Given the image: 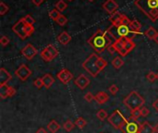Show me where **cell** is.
Listing matches in <instances>:
<instances>
[{
    "label": "cell",
    "mask_w": 158,
    "mask_h": 133,
    "mask_svg": "<svg viewBox=\"0 0 158 133\" xmlns=\"http://www.w3.org/2000/svg\"><path fill=\"white\" fill-rule=\"evenodd\" d=\"M88 43L98 54L103 53L109 45L113 44V42L110 40L106 32L101 30H98L95 33H94L88 40Z\"/></svg>",
    "instance_id": "6da1fadb"
},
{
    "label": "cell",
    "mask_w": 158,
    "mask_h": 133,
    "mask_svg": "<svg viewBox=\"0 0 158 133\" xmlns=\"http://www.w3.org/2000/svg\"><path fill=\"white\" fill-rule=\"evenodd\" d=\"M108 31L116 37V39L119 38H127L129 40H133V38L136 37L138 34H142L141 31H134L132 30L130 26L128 25H120V26H114L112 25Z\"/></svg>",
    "instance_id": "7a4b0ae2"
},
{
    "label": "cell",
    "mask_w": 158,
    "mask_h": 133,
    "mask_svg": "<svg viewBox=\"0 0 158 133\" xmlns=\"http://www.w3.org/2000/svg\"><path fill=\"white\" fill-rule=\"evenodd\" d=\"M123 104L131 110H134L141 108V106L145 104V100L143 96H141V94H138V92L132 91L124 98Z\"/></svg>",
    "instance_id": "3957f363"
},
{
    "label": "cell",
    "mask_w": 158,
    "mask_h": 133,
    "mask_svg": "<svg viewBox=\"0 0 158 133\" xmlns=\"http://www.w3.org/2000/svg\"><path fill=\"white\" fill-rule=\"evenodd\" d=\"M99 56L96 54H92L88 58L85 59V61L82 63V67L83 69L89 73L91 74V76L93 77H96L101 70L98 68L97 65V60H98Z\"/></svg>",
    "instance_id": "277c9868"
},
{
    "label": "cell",
    "mask_w": 158,
    "mask_h": 133,
    "mask_svg": "<svg viewBox=\"0 0 158 133\" xmlns=\"http://www.w3.org/2000/svg\"><path fill=\"white\" fill-rule=\"evenodd\" d=\"M135 6L146 16L158 9V0H135Z\"/></svg>",
    "instance_id": "5b68a950"
},
{
    "label": "cell",
    "mask_w": 158,
    "mask_h": 133,
    "mask_svg": "<svg viewBox=\"0 0 158 133\" xmlns=\"http://www.w3.org/2000/svg\"><path fill=\"white\" fill-rule=\"evenodd\" d=\"M109 124H111V126H113L115 129L117 130H121V128L125 125V123L127 122V118H125V117L122 115V113L119 110H115L107 118Z\"/></svg>",
    "instance_id": "8992f818"
},
{
    "label": "cell",
    "mask_w": 158,
    "mask_h": 133,
    "mask_svg": "<svg viewBox=\"0 0 158 133\" xmlns=\"http://www.w3.org/2000/svg\"><path fill=\"white\" fill-rule=\"evenodd\" d=\"M141 125L142 124L138 121V118L131 116L120 131L122 133H140Z\"/></svg>",
    "instance_id": "52a82bcc"
},
{
    "label": "cell",
    "mask_w": 158,
    "mask_h": 133,
    "mask_svg": "<svg viewBox=\"0 0 158 133\" xmlns=\"http://www.w3.org/2000/svg\"><path fill=\"white\" fill-rule=\"evenodd\" d=\"M26 28H27V23L25 22V20L22 19H20L19 20H18L13 26H12V31L21 39V40H25L28 35H27V31H26Z\"/></svg>",
    "instance_id": "ba28073f"
},
{
    "label": "cell",
    "mask_w": 158,
    "mask_h": 133,
    "mask_svg": "<svg viewBox=\"0 0 158 133\" xmlns=\"http://www.w3.org/2000/svg\"><path fill=\"white\" fill-rule=\"evenodd\" d=\"M16 76L22 81H25L29 79V77L31 75V70L28 68L27 65L22 64L20 65L16 70H15Z\"/></svg>",
    "instance_id": "9c48e42d"
},
{
    "label": "cell",
    "mask_w": 158,
    "mask_h": 133,
    "mask_svg": "<svg viewBox=\"0 0 158 133\" xmlns=\"http://www.w3.org/2000/svg\"><path fill=\"white\" fill-rule=\"evenodd\" d=\"M21 54H22L23 56L26 57V59L31 60L37 55V49L31 44H27L21 49Z\"/></svg>",
    "instance_id": "30bf717a"
},
{
    "label": "cell",
    "mask_w": 158,
    "mask_h": 133,
    "mask_svg": "<svg viewBox=\"0 0 158 133\" xmlns=\"http://www.w3.org/2000/svg\"><path fill=\"white\" fill-rule=\"evenodd\" d=\"M56 78L63 83V84H67L69 83L72 79H73V75L72 73L67 69H62L57 74H56Z\"/></svg>",
    "instance_id": "8fae6325"
},
{
    "label": "cell",
    "mask_w": 158,
    "mask_h": 133,
    "mask_svg": "<svg viewBox=\"0 0 158 133\" xmlns=\"http://www.w3.org/2000/svg\"><path fill=\"white\" fill-rule=\"evenodd\" d=\"M103 7L107 13H109L111 15V14H113L114 12L117 11V9L118 8V5L115 0H106L104 3Z\"/></svg>",
    "instance_id": "7c38bea8"
},
{
    "label": "cell",
    "mask_w": 158,
    "mask_h": 133,
    "mask_svg": "<svg viewBox=\"0 0 158 133\" xmlns=\"http://www.w3.org/2000/svg\"><path fill=\"white\" fill-rule=\"evenodd\" d=\"M75 84H76L81 90H84V89L90 84V80H89L84 74H81V75L75 80Z\"/></svg>",
    "instance_id": "4fadbf2b"
},
{
    "label": "cell",
    "mask_w": 158,
    "mask_h": 133,
    "mask_svg": "<svg viewBox=\"0 0 158 133\" xmlns=\"http://www.w3.org/2000/svg\"><path fill=\"white\" fill-rule=\"evenodd\" d=\"M12 80V76L11 74L6 70L4 68L0 69V85H5L7 84L8 81H10Z\"/></svg>",
    "instance_id": "5bb4252c"
},
{
    "label": "cell",
    "mask_w": 158,
    "mask_h": 133,
    "mask_svg": "<svg viewBox=\"0 0 158 133\" xmlns=\"http://www.w3.org/2000/svg\"><path fill=\"white\" fill-rule=\"evenodd\" d=\"M94 100L99 104V105H104L109 100V96L105 92H99L94 95Z\"/></svg>",
    "instance_id": "9a60e30c"
},
{
    "label": "cell",
    "mask_w": 158,
    "mask_h": 133,
    "mask_svg": "<svg viewBox=\"0 0 158 133\" xmlns=\"http://www.w3.org/2000/svg\"><path fill=\"white\" fill-rule=\"evenodd\" d=\"M57 41H58L62 45H67V44L71 41V36H70L67 31H63V32H61V33L58 35Z\"/></svg>",
    "instance_id": "2e32d148"
},
{
    "label": "cell",
    "mask_w": 158,
    "mask_h": 133,
    "mask_svg": "<svg viewBox=\"0 0 158 133\" xmlns=\"http://www.w3.org/2000/svg\"><path fill=\"white\" fill-rule=\"evenodd\" d=\"M43 81H44V86L46 89H49L55 82V79L50 75V74H45L44 77H42Z\"/></svg>",
    "instance_id": "e0dca14e"
},
{
    "label": "cell",
    "mask_w": 158,
    "mask_h": 133,
    "mask_svg": "<svg viewBox=\"0 0 158 133\" xmlns=\"http://www.w3.org/2000/svg\"><path fill=\"white\" fill-rule=\"evenodd\" d=\"M140 133H155V131H154V127L151 126V124L149 122L144 121L141 125Z\"/></svg>",
    "instance_id": "ac0fdd59"
},
{
    "label": "cell",
    "mask_w": 158,
    "mask_h": 133,
    "mask_svg": "<svg viewBox=\"0 0 158 133\" xmlns=\"http://www.w3.org/2000/svg\"><path fill=\"white\" fill-rule=\"evenodd\" d=\"M128 40H129V39H127V38H119V39H117V40H116V42L113 44V45L115 46L117 52L120 51V50L125 46V44L127 43Z\"/></svg>",
    "instance_id": "d6986e66"
},
{
    "label": "cell",
    "mask_w": 158,
    "mask_h": 133,
    "mask_svg": "<svg viewBox=\"0 0 158 133\" xmlns=\"http://www.w3.org/2000/svg\"><path fill=\"white\" fill-rule=\"evenodd\" d=\"M59 129H60V125L56 120L50 121L47 125V130L51 133H56L59 131Z\"/></svg>",
    "instance_id": "ffe728a7"
},
{
    "label": "cell",
    "mask_w": 158,
    "mask_h": 133,
    "mask_svg": "<svg viewBox=\"0 0 158 133\" xmlns=\"http://www.w3.org/2000/svg\"><path fill=\"white\" fill-rule=\"evenodd\" d=\"M157 31L154 28V27H149L146 31H145V32H144V35L148 38V39H150V40H154L155 38H156V34H157Z\"/></svg>",
    "instance_id": "44dd1931"
},
{
    "label": "cell",
    "mask_w": 158,
    "mask_h": 133,
    "mask_svg": "<svg viewBox=\"0 0 158 133\" xmlns=\"http://www.w3.org/2000/svg\"><path fill=\"white\" fill-rule=\"evenodd\" d=\"M40 55H41L42 58H43L45 62H50V61H52V60L54 59L53 56H51V54L49 53V51H48L46 48L43 49V50L41 51Z\"/></svg>",
    "instance_id": "7402d4cb"
},
{
    "label": "cell",
    "mask_w": 158,
    "mask_h": 133,
    "mask_svg": "<svg viewBox=\"0 0 158 133\" xmlns=\"http://www.w3.org/2000/svg\"><path fill=\"white\" fill-rule=\"evenodd\" d=\"M112 65H113V67L115 69H120L124 65V61H123V59L120 56H116L113 59V61H112Z\"/></svg>",
    "instance_id": "603a6c76"
},
{
    "label": "cell",
    "mask_w": 158,
    "mask_h": 133,
    "mask_svg": "<svg viewBox=\"0 0 158 133\" xmlns=\"http://www.w3.org/2000/svg\"><path fill=\"white\" fill-rule=\"evenodd\" d=\"M55 7H56V9H57L59 12H62V11H64V10L68 7V5H67V3H66L64 0H58V1L56 3Z\"/></svg>",
    "instance_id": "cb8c5ba5"
},
{
    "label": "cell",
    "mask_w": 158,
    "mask_h": 133,
    "mask_svg": "<svg viewBox=\"0 0 158 133\" xmlns=\"http://www.w3.org/2000/svg\"><path fill=\"white\" fill-rule=\"evenodd\" d=\"M8 89H9V86H7V84L0 85V96L2 99L8 97Z\"/></svg>",
    "instance_id": "d4e9b609"
},
{
    "label": "cell",
    "mask_w": 158,
    "mask_h": 133,
    "mask_svg": "<svg viewBox=\"0 0 158 133\" xmlns=\"http://www.w3.org/2000/svg\"><path fill=\"white\" fill-rule=\"evenodd\" d=\"M75 123H73L71 120H67L64 124H63V129L67 131V132H70L73 129H74V126Z\"/></svg>",
    "instance_id": "484cf974"
},
{
    "label": "cell",
    "mask_w": 158,
    "mask_h": 133,
    "mask_svg": "<svg viewBox=\"0 0 158 133\" xmlns=\"http://www.w3.org/2000/svg\"><path fill=\"white\" fill-rule=\"evenodd\" d=\"M96 116H97V118H98L101 121H104L105 119L108 118V114H107V112H106L105 109H100V110L97 112Z\"/></svg>",
    "instance_id": "4316f807"
},
{
    "label": "cell",
    "mask_w": 158,
    "mask_h": 133,
    "mask_svg": "<svg viewBox=\"0 0 158 133\" xmlns=\"http://www.w3.org/2000/svg\"><path fill=\"white\" fill-rule=\"evenodd\" d=\"M45 48L49 51V53L51 54V56H53V58H55V57H56V56H58V51H57V49H56L54 45L49 44V45H47Z\"/></svg>",
    "instance_id": "83f0119b"
},
{
    "label": "cell",
    "mask_w": 158,
    "mask_h": 133,
    "mask_svg": "<svg viewBox=\"0 0 158 133\" xmlns=\"http://www.w3.org/2000/svg\"><path fill=\"white\" fill-rule=\"evenodd\" d=\"M121 15H122L121 13H119L118 11H116V12H114L113 14H111V15H110L109 20L111 21V23H112V24H114L115 22H117V21L120 19Z\"/></svg>",
    "instance_id": "f1b7e54d"
},
{
    "label": "cell",
    "mask_w": 158,
    "mask_h": 133,
    "mask_svg": "<svg viewBox=\"0 0 158 133\" xmlns=\"http://www.w3.org/2000/svg\"><path fill=\"white\" fill-rule=\"evenodd\" d=\"M130 27H131L132 30H134V31H140V30H141V28H142V24H141V22H139L137 19H133V20H131V24H130Z\"/></svg>",
    "instance_id": "f546056e"
},
{
    "label": "cell",
    "mask_w": 158,
    "mask_h": 133,
    "mask_svg": "<svg viewBox=\"0 0 158 133\" xmlns=\"http://www.w3.org/2000/svg\"><path fill=\"white\" fill-rule=\"evenodd\" d=\"M86 125H87V122L83 118H78L77 120L75 121V126H77L80 129H83Z\"/></svg>",
    "instance_id": "4dcf8cb0"
},
{
    "label": "cell",
    "mask_w": 158,
    "mask_h": 133,
    "mask_svg": "<svg viewBox=\"0 0 158 133\" xmlns=\"http://www.w3.org/2000/svg\"><path fill=\"white\" fill-rule=\"evenodd\" d=\"M97 65H98L99 69L102 71V70L107 66V62H106V60H105L103 57L99 56V58H98V60H97Z\"/></svg>",
    "instance_id": "1f68e13d"
},
{
    "label": "cell",
    "mask_w": 158,
    "mask_h": 133,
    "mask_svg": "<svg viewBox=\"0 0 158 133\" xmlns=\"http://www.w3.org/2000/svg\"><path fill=\"white\" fill-rule=\"evenodd\" d=\"M56 22L59 25V26H64V25H66L67 24V22H68V19L64 16V15H60L58 18H57V19L56 20Z\"/></svg>",
    "instance_id": "d6a6232c"
},
{
    "label": "cell",
    "mask_w": 158,
    "mask_h": 133,
    "mask_svg": "<svg viewBox=\"0 0 158 133\" xmlns=\"http://www.w3.org/2000/svg\"><path fill=\"white\" fill-rule=\"evenodd\" d=\"M135 46H136V44L132 41V40H128L127 41V43L125 44V48L129 51V52H131V51H132L134 48H135Z\"/></svg>",
    "instance_id": "836d02e7"
},
{
    "label": "cell",
    "mask_w": 158,
    "mask_h": 133,
    "mask_svg": "<svg viewBox=\"0 0 158 133\" xmlns=\"http://www.w3.org/2000/svg\"><path fill=\"white\" fill-rule=\"evenodd\" d=\"M60 15H61V14H60V12H59L57 9H56V8H55V9H53V10H51V11L49 12V17H50L52 19H54L55 21L57 19V18H58Z\"/></svg>",
    "instance_id": "e575fe53"
},
{
    "label": "cell",
    "mask_w": 158,
    "mask_h": 133,
    "mask_svg": "<svg viewBox=\"0 0 158 133\" xmlns=\"http://www.w3.org/2000/svg\"><path fill=\"white\" fill-rule=\"evenodd\" d=\"M146 79L150 82H154L156 80H157V73H155L154 71H149L148 74L146 75Z\"/></svg>",
    "instance_id": "d590c367"
},
{
    "label": "cell",
    "mask_w": 158,
    "mask_h": 133,
    "mask_svg": "<svg viewBox=\"0 0 158 133\" xmlns=\"http://www.w3.org/2000/svg\"><path fill=\"white\" fill-rule=\"evenodd\" d=\"M9 7L7 5H6L4 2H0V15L1 16H4L7 11H8Z\"/></svg>",
    "instance_id": "8d00e7d4"
},
{
    "label": "cell",
    "mask_w": 158,
    "mask_h": 133,
    "mask_svg": "<svg viewBox=\"0 0 158 133\" xmlns=\"http://www.w3.org/2000/svg\"><path fill=\"white\" fill-rule=\"evenodd\" d=\"M33 85L37 88V89H40L44 86V81H43V79L42 78H37L34 81H33Z\"/></svg>",
    "instance_id": "74e56055"
},
{
    "label": "cell",
    "mask_w": 158,
    "mask_h": 133,
    "mask_svg": "<svg viewBox=\"0 0 158 133\" xmlns=\"http://www.w3.org/2000/svg\"><path fill=\"white\" fill-rule=\"evenodd\" d=\"M23 19L25 20V22H26L27 24H30V25H33L34 22H35L34 19H33L31 15H26V16L23 18Z\"/></svg>",
    "instance_id": "f35d334b"
},
{
    "label": "cell",
    "mask_w": 158,
    "mask_h": 133,
    "mask_svg": "<svg viewBox=\"0 0 158 133\" xmlns=\"http://www.w3.org/2000/svg\"><path fill=\"white\" fill-rule=\"evenodd\" d=\"M118 87L116 85V84H113V85H111L109 88H108V91H109V93L111 94H113V95H116L118 93Z\"/></svg>",
    "instance_id": "ab89813d"
},
{
    "label": "cell",
    "mask_w": 158,
    "mask_h": 133,
    "mask_svg": "<svg viewBox=\"0 0 158 133\" xmlns=\"http://www.w3.org/2000/svg\"><path fill=\"white\" fill-rule=\"evenodd\" d=\"M131 115L133 118H139L142 116V113H141V108L134 109V110H131Z\"/></svg>",
    "instance_id": "60d3db41"
},
{
    "label": "cell",
    "mask_w": 158,
    "mask_h": 133,
    "mask_svg": "<svg viewBox=\"0 0 158 133\" xmlns=\"http://www.w3.org/2000/svg\"><path fill=\"white\" fill-rule=\"evenodd\" d=\"M0 44H2V46H6L9 44V39L6 36H2L0 39Z\"/></svg>",
    "instance_id": "b9f144b4"
},
{
    "label": "cell",
    "mask_w": 158,
    "mask_h": 133,
    "mask_svg": "<svg viewBox=\"0 0 158 133\" xmlns=\"http://www.w3.org/2000/svg\"><path fill=\"white\" fill-rule=\"evenodd\" d=\"M84 99H85V101H87V102H92L93 100H94V95L92 94V93H87L85 95H84Z\"/></svg>",
    "instance_id": "7bdbcfd3"
},
{
    "label": "cell",
    "mask_w": 158,
    "mask_h": 133,
    "mask_svg": "<svg viewBox=\"0 0 158 133\" xmlns=\"http://www.w3.org/2000/svg\"><path fill=\"white\" fill-rule=\"evenodd\" d=\"M141 113H142L143 117H147L150 114V110L147 107H143V108H141Z\"/></svg>",
    "instance_id": "ee69618b"
},
{
    "label": "cell",
    "mask_w": 158,
    "mask_h": 133,
    "mask_svg": "<svg viewBox=\"0 0 158 133\" xmlns=\"http://www.w3.org/2000/svg\"><path fill=\"white\" fill-rule=\"evenodd\" d=\"M16 90H15V88L14 87H12V86H9V89H8V97H12V96H14L15 94H16Z\"/></svg>",
    "instance_id": "f6af8a7d"
},
{
    "label": "cell",
    "mask_w": 158,
    "mask_h": 133,
    "mask_svg": "<svg viewBox=\"0 0 158 133\" xmlns=\"http://www.w3.org/2000/svg\"><path fill=\"white\" fill-rule=\"evenodd\" d=\"M107 51H108V53H109L110 55H113L115 52H117V50H116V48H115V46H114L113 44H111V45H109V46L107 47Z\"/></svg>",
    "instance_id": "bcb514c9"
},
{
    "label": "cell",
    "mask_w": 158,
    "mask_h": 133,
    "mask_svg": "<svg viewBox=\"0 0 158 133\" xmlns=\"http://www.w3.org/2000/svg\"><path fill=\"white\" fill-rule=\"evenodd\" d=\"M118 53H119V55H120L121 56H127V55H128L130 52H129V51H128V50H127L125 47H123V48H122L120 51H118Z\"/></svg>",
    "instance_id": "7dc6e473"
},
{
    "label": "cell",
    "mask_w": 158,
    "mask_h": 133,
    "mask_svg": "<svg viewBox=\"0 0 158 133\" xmlns=\"http://www.w3.org/2000/svg\"><path fill=\"white\" fill-rule=\"evenodd\" d=\"M31 1H32V3H33L35 6H41V5L43 4V2H44V0H31Z\"/></svg>",
    "instance_id": "c3c4849f"
},
{
    "label": "cell",
    "mask_w": 158,
    "mask_h": 133,
    "mask_svg": "<svg viewBox=\"0 0 158 133\" xmlns=\"http://www.w3.org/2000/svg\"><path fill=\"white\" fill-rule=\"evenodd\" d=\"M153 107L156 109V112H158V99L157 100H156V101L153 103Z\"/></svg>",
    "instance_id": "681fc988"
},
{
    "label": "cell",
    "mask_w": 158,
    "mask_h": 133,
    "mask_svg": "<svg viewBox=\"0 0 158 133\" xmlns=\"http://www.w3.org/2000/svg\"><path fill=\"white\" fill-rule=\"evenodd\" d=\"M36 133H47V131L44 130V128H40V129L36 131Z\"/></svg>",
    "instance_id": "f907efd6"
},
{
    "label": "cell",
    "mask_w": 158,
    "mask_h": 133,
    "mask_svg": "<svg viewBox=\"0 0 158 133\" xmlns=\"http://www.w3.org/2000/svg\"><path fill=\"white\" fill-rule=\"evenodd\" d=\"M154 131H155V133H158V123L156 124V126L154 127Z\"/></svg>",
    "instance_id": "816d5d0a"
},
{
    "label": "cell",
    "mask_w": 158,
    "mask_h": 133,
    "mask_svg": "<svg viewBox=\"0 0 158 133\" xmlns=\"http://www.w3.org/2000/svg\"><path fill=\"white\" fill-rule=\"evenodd\" d=\"M154 41H155V42H156V44H158V33H157V34H156V38L154 39Z\"/></svg>",
    "instance_id": "f5cc1de1"
},
{
    "label": "cell",
    "mask_w": 158,
    "mask_h": 133,
    "mask_svg": "<svg viewBox=\"0 0 158 133\" xmlns=\"http://www.w3.org/2000/svg\"><path fill=\"white\" fill-rule=\"evenodd\" d=\"M90 2H93V1H94V0H89Z\"/></svg>",
    "instance_id": "db71d44e"
},
{
    "label": "cell",
    "mask_w": 158,
    "mask_h": 133,
    "mask_svg": "<svg viewBox=\"0 0 158 133\" xmlns=\"http://www.w3.org/2000/svg\"><path fill=\"white\" fill-rule=\"evenodd\" d=\"M69 1H73V0H69Z\"/></svg>",
    "instance_id": "11a10c76"
},
{
    "label": "cell",
    "mask_w": 158,
    "mask_h": 133,
    "mask_svg": "<svg viewBox=\"0 0 158 133\" xmlns=\"http://www.w3.org/2000/svg\"><path fill=\"white\" fill-rule=\"evenodd\" d=\"M157 80H158V73H157Z\"/></svg>",
    "instance_id": "9f6ffc18"
}]
</instances>
